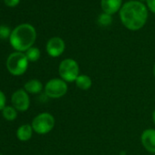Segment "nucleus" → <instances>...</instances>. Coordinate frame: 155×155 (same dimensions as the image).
Instances as JSON below:
<instances>
[{"instance_id":"nucleus-1","label":"nucleus","mask_w":155,"mask_h":155,"mask_svg":"<svg viewBox=\"0 0 155 155\" xmlns=\"http://www.w3.org/2000/svg\"><path fill=\"white\" fill-rule=\"evenodd\" d=\"M119 12L122 25L131 31L142 28L148 19L147 7L139 0H130L126 2Z\"/></svg>"},{"instance_id":"nucleus-2","label":"nucleus","mask_w":155,"mask_h":155,"mask_svg":"<svg viewBox=\"0 0 155 155\" xmlns=\"http://www.w3.org/2000/svg\"><path fill=\"white\" fill-rule=\"evenodd\" d=\"M37 38V31L30 24H21L16 27L10 35L9 42L18 52H26L33 47Z\"/></svg>"},{"instance_id":"nucleus-3","label":"nucleus","mask_w":155,"mask_h":155,"mask_svg":"<svg viewBox=\"0 0 155 155\" xmlns=\"http://www.w3.org/2000/svg\"><path fill=\"white\" fill-rule=\"evenodd\" d=\"M28 59L23 52H13L7 58V68L8 72L16 77L22 76L26 73L28 68Z\"/></svg>"},{"instance_id":"nucleus-4","label":"nucleus","mask_w":155,"mask_h":155,"mask_svg":"<svg viewBox=\"0 0 155 155\" xmlns=\"http://www.w3.org/2000/svg\"><path fill=\"white\" fill-rule=\"evenodd\" d=\"M59 78L67 83L75 82L81 75L80 65L73 58H65L58 65Z\"/></svg>"},{"instance_id":"nucleus-5","label":"nucleus","mask_w":155,"mask_h":155,"mask_svg":"<svg viewBox=\"0 0 155 155\" xmlns=\"http://www.w3.org/2000/svg\"><path fill=\"white\" fill-rule=\"evenodd\" d=\"M55 123V118L51 113L41 112L33 119L31 126L34 130V132L39 135H45L49 133L54 129Z\"/></svg>"},{"instance_id":"nucleus-6","label":"nucleus","mask_w":155,"mask_h":155,"mask_svg":"<svg viewBox=\"0 0 155 155\" xmlns=\"http://www.w3.org/2000/svg\"><path fill=\"white\" fill-rule=\"evenodd\" d=\"M68 90V83L60 78H54L49 80L44 86V92L48 98L60 99L64 97Z\"/></svg>"},{"instance_id":"nucleus-7","label":"nucleus","mask_w":155,"mask_h":155,"mask_svg":"<svg viewBox=\"0 0 155 155\" xmlns=\"http://www.w3.org/2000/svg\"><path fill=\"white\" fill-rule=\"evenodd\" d=\"M12 106L20 112L27 111L30 107V98L28 93L24 89L16 91L11 97Z\"/></svg>"},{"instance_id":"nucleus-8","label":"nucleus","mask_w":155,"mask_h":155,"mask_svg":"<svg viewBox=\"0 0 155 155\" xmlns=\"http://www.w3.org/2000/svg\"><path fill=\"white\" fill-rule=\"evenodd\" d=\"M66 48L65 41L59 37H53L48 39L46 45V50L51 58H58L61 56Z\"/></svg>"},{"instance_id":"nucleus-9","label":"nucleus","mask_w":155,"mask_h":155,"mask_svg":"<svg viewBox=\"0 0 155 155\" xmlns=\"http://www.w3.org/2000/svg\"><path fill=\"white\" fill-rule=\"evenodd\" d=\"M140 142L143 148L155 154V129H146L140 134Z\"/></svg>"},{"instance_id":"nucleus-10","label":"nucleus","mask_w":155,"mask_h":155,"mask_svg":"<svg viewBox=\"0 0 155 155\" xmlns=\"http://www.w3.org/2000/svg\"><path fill=\"white\" fill-rule=\"evenodd\" d=\"M101 6L104 13L111 16L120 10L122 0H101Z\"/></svg>"},{"instance_id":"nucleus-11","label":"nucleus","mask_w":155,"mask_h":155,"mask_svg":"<svg viewBox=\"0 0 155 155\" xmlns=\"http://www.w3.org/2000/svg\"><path fill=\"white\" fill-rule=\"evenodd\" d=\"M34 130L31 124H23L17 130V138L20 141H28L33 136Z\"/></svg>"},{"instance_id":"nucleus-12","label":"nucleus","mask_w":155,"mask_h":155,"mask_svg":"<svg viewBox=\"0 0 155 155\" xmlns=\"http://www.w3.org/2000/svg\"><path fill=\"white\" fill-rule=\"evenodd\" d=\"M24 90L28 94H38L42 91H44L43 83L37 79L29 80L24 84Z\"/></svg>"},{"instance_id":"nucleus-13","label":"nucleus","mask_w":155,"mask_h":155,"mask_svg":"<svg viewBox=\"0 0 155 155\" xmlns=\"http://www.w3.org/2000/svg\"><path fill=\"white\" fill-rule=\"evenodd\" d=\"M75 84L78 89L86 91L92 87V80L90 76L86 74H81L75 81Z\"/></svg>"},{"instance_id":"nucleus-14","label":"nucleus","mask_w":155,"mask_h":155,"mask_svg":"<svg viewBox=\"0 0 155 155\" xmlns=\"http://www.w3.org/2000/svg\"><path fill=\"white\" fill-rule=\"evenodd\" d=\"M1 112H2V116L5 120H7L8 121H13L17 119L18 111L13 106H6Z\"/></svg>"},{"instance_id":"nucleus-15","label":"nucleus","mask_w":155,"mask_h":155,"mask_svg":"<svg viewBox=\"0 0 155 155\" xmlns=\"http://www.w3.org/2000/svg\"><path fill=\"white\" fill-rule=\"evenodd\" d=\"M26 56L28 59L29 62H36L40 58L41 56V52L39 50V48H36V47H32L29 49H28L26 51Z\"/></svg>"},{"instance_id":"nucleus-16","label":"nucleus","mask_w":155,"mask_h":155,"mask_svg":"<svg viewBox=\"0 0 155 155\" xmlns=\"http://www.w3.org/2000/svg\"><path fill=\"white\" fill-rule=\"evenodd\" d=\"M111 22H112V18H111V16L109 14L102 13L98 18V23L101 27H107L110 24H111Z\"/></svg>"},{"instance_id":"nucleus-17","label":"nucleus","mask_w":155,"mask_h":155,"mask_svg":"<svg viewBox=\"0 0 155 155\" xmlns=\"http://www.w3.org/2000/svg\"><path fill=\"white\" fill-rule=\"evenodd\" d=\"M11 30L7 26H0V39H7L10 38Z\"/></svg>"},{"instance_id":"nucleus-18","label":"nucleus","mask_w":155,"mask_h":155,"mask_svg":"<svg viewBox=\"0 0 155 155\" xmlns=\"http://www.w3.org/2000/svg\"><path fill=\"white\" fill-rule=\"evenodd\" d=\"M7 106V98L5 93L0 91V111H2L3 109Z\"/></svg>"},{"instance_id":"nucleus-19","label":"nucleus","mask_w":155,"mask_h":155,"mask_svg":"<svg viewBox=\"0 0 155 155\" xmlns=\"http://www.w3.org/2000/svg\"><path fill=\"white\" fill-rule=\"evenodd\" d=\"M146 4L149 10L155 14V0H146Z\"/></svg>"},{"instance_id":"nucleus-20","label":"nucleus","mask_w":155,"mask_h":155,"mask_svg":"<svg viewBox=\"0 0 155 155\" xmlns=\"http://www.w3.org/2000/svg\"><path fill=\"white\" fill-rule=\"evenodd\" d=\"M5 1V4L8 6V7H10V8H14L16 6L18 5L20 0H4Z\"/></svg>"},{"instance_id":"nucleus-21","label":"nucleus","mask_w":155,"mask_h":155,"mask_svg":"<svg viewBox=\"0 0 155 155\" xmlns=\"http://www.w3.org/2000/svg\"><path fill=\"white\" fill-rule=\"evenodd\" d=\"M152 121H153V123H154V125H155V110H154L153 112H152Z\"/></svg>"},{"instance_id":"nucleus-22","label":"nucleus","mask_w":155,"mask_h":155,"mask_svg":"<svg viewBox=\"0 0 155 155\" xmlns=\"http://www.w3.org/2000/svg\"><path fill=\"white\" fill-rule=\"evenodd\" d=\"M152 73H153V76L155 77V63H154L153 68H152Z\"/></svg>"},{"instance_id":"nucleus-23","label":"nucleus","mask_w":155,"mask_h":155,"mask_svg":"<svg viewBox=\"0 0 155 155\" xmlns=\"http://www.w3.org/2000/svg\"><path fill=\"white\" fill-rule=\"evenodd\" d=\"M0 155H3V154H0Z\"/></svg>"},{"instance_id":"nucleus-24","label":"nucleus","mask_w":155,"mask_h":155,"mask_svg":"<svg viewBox=\"0 0 155 155\" xmlns=\"http://www.w3.org/2000/svg\"><path fill=\"white\" fill-rule=\"evenodd\" d=\"M154 155H155V154H154Z\"/></svg>"}]
</instances>
